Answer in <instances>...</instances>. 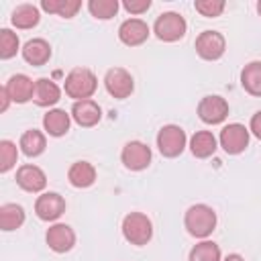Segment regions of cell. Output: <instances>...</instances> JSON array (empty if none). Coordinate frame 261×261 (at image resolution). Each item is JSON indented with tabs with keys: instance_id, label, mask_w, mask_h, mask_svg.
<instances>
[{
	"instance_id": "cell-6",
	"label": "cell",
	"mask_w": 261,
	"mask_h": 261,
	"mask_svg": "<svg viewBox=\"0 0 261 261\" xmlns=\"http://www.w3.org/2000/svg\"><path fill=\"white\" fill-rule=\"evenodd\" d=\"M218 141L228 155H239L249 147V128L241 122H230L222 126Z\"/></svg>"
},
{
	"instance_id": "cell-1",
	"label": "cell",
	"mask_w": 261,
	"mask_h": 261,
	"mask_svg": "<svg viewBox=\"0 0 261 261\" xmlns=\"http://www.w3.org/2000/svg\"><path fill=\"white\" fill-rule=\"evenodd\" d=\"M186 230L196 239H206L216 228V212L208 204H194L184 216Z\"/></svg>"
},
{
	"instance_id": "cell-30",
	"label": "cell",
	"mask_w": 261,
	"mask_h": 261,
	"mask_svg": "<svg viewBox=\"0 0 261 261\" xmlns=\"http://www.w3.org/2000/svg\"><path fill=\"white\" fill-rule=\"evenodd\" d=\"M18 37L10 29H0V59H10L18 51Z\"/></svg>"
},
{
	"instance_id": "cell-5",
	"label": "cell",
	"mask_w": 261,
	"mask_h": 261,
	"mask_svg": "<svg viewBox=\"0 0 261 261\" xmlns=\"http://www.w3.org/2000/svg\"><path fill=\"white\" fill-rule=\"evenodd\" d=\"M186 143H188L186 130L181 126H177V124H165L157 133V149L167 159L179 157L184 153V149H186Z\"/></svg>"
},
{
	"instance_id": "cell-25",
	"label": "cell",
	"mask_w": 261,
	"mask_h": 261,
	"mask_svg": "<svg viewBox=\"0 0 261 261\" xmlns=\"http://www.w3.org/2000/svg\"><path fill=\"white\" fill-rule=\"evenodd\" d=\"M41 20V14H39V8L33 6V4H20L12 10L10 14V22L16 27V29H33L37 27Z\"/></svg>"
},
{
	"instance_id": "cell-12",
	"label": "cell",
	"mask_w": 261,
	"mask_h": 261,
	"mask_svg": "<svg viewBox=\"0 0 261 261\" xmlns=\"http://www.w3.org/2000/svg\"><path fill=\"white\" fill-rule=\"evenodd\" d=\"M35 212L41 220L45 222H51V220H57L63 212H65V200L61 194L57 192H45L37 198L35 202Z\"/></svg>"
},
{
	"instance_id": "cell-15",
	"label": "cell",
	"mask_w": 261,
	"mask_h": 261,
	"mask_svg": "<svg viewBox=\"0 0 261 261\" xmlns=\"http://www.w3.org/2000/svg\"><path fill=\"white\" fill-rule=\"evenodd\" d=\"M4 88H6L8 96H10V100L16 102V104H24V102L35 98V82L24 73H14L6 82Z\"/></svg>"
},
{
	"instance_id": "cell-9",
	"label": "cell",
	"mask_w": 261,
	"mask_h": 261,
	"mask_svg": "<svg viewBox=\"0 0 261 261\" xmlns=\"http://www.w3.org/2000/svg\"><path fill=\"white\" fill-rule=\"evenodd\" d=\"M151 149L141 141H128L120 151V161L130 171H143L151 163Z\"/></svg>"
},
{
	"instance_id": "cell-34",
	"label": "cell",
	"mask_w": 261,
	"mask_h": 261,
	"mask_svg": "<svg viewBox=\"0 0 261 261\" xmlns=\"http://www.w3.org/2000/svg\"><path fill=\"white\" fill-rule=\"evenodd\" d=\"M0 112H6V108H8V104L12 102L10 100V96H8V92H6V88H0Z\"/></svg>"
},
{
	"instance_id": "cell-33",
	"label": "cell",
	"mask_w": 261,
	"mask_h": 261,
	"mask_svg": "<svg viewBox=\"0 0 261 261\" xmlns=\"http://www.w3.org/2000/svg\"><path fill=\"white\" fill-rule=\"evenodd\" d=\"M249 133H253L259 141H261V110H257L253 116H251V122H249Z\"/></svg>"
},
{
	"instance_id": "cell-7",
	"label": "cell",
	"mask_w": 261,
	"mask_h": 261,
	"mask_svg": "<svg viewBox=\"0 0 261 261\" xmlns=\"http://www.w3.org/2000/svg\"><path fill=\"white\" fill-rule=\"evenodd\" d=\"M226 51V39L218 31H202L196 39V53L206 61H216Z\"/></svg>"
},
{
	"instance_id": "cell-35",
	"label": "cell",
	"mask_w": 261,
	"mask_h": 261,
	"mask_svg": "<svg viewBox=\"0 0 261 261\" xmlns=\"http://www.w3.org/2000/svg\"><path fill=\"white\" fill-rule=\"evenodd\" d=\"M224 261H245V259H243L239 253H230V255H226V259H224Z\"/></svg>"
},
{
	"instance_id": "cell-24",
	"label": "cell",
	"mask_w": 261,
	"mask_h": 261,
	"mask_svg": "<svg viewBox=\"0 0 261 261\" xmlns=\"http://www.w3.org/2000/svg\"><path fill=\"white\" fill-rule=\"evenodd\" d=\"M241 86L251 96H261V61H251L241 69Z\"/></svg>"
},
{
	"instance_id": "cell-11",
	"label": "cell",
	"mask_w": 261,
	"mask_h": 261,
	"mask_svg": "<svg viewBox=\"0 0 261 261\" xmlns=\"http://www.w3.org/2000/svg\"><path fill=\"white\" fill-rule=\"evenodd\" d=\"M45 241H47V245H49L51 251H55V253H67L75 245V232H73V228L69 224L57 222V224H53V226L47 228Z\"/></svg>"
},
{
	"instance_id": "cell-20",
	"label": "cell",
	"mask_w": 261,
	"mask_h": 261,
	"mask_svg": "<svg viewBox=\"0 0 261 261\" xmlns=\"http://www.w3.org/2000/svg\"><path fill=\"white\" fill-rule=\"evenodd\" d=\"M216 137L210 130H196L190 139V151L198 159H206L216 151Z\"/></svg>"
},
{
	"instance_id": "cell-8",
	"label": "cell",
	"mask_w": 261,
	"mask_h": 261,
	"mask_svg": "<svg viewBox=\"0 0 261 261\" xmlns=\"http://www.w3.org/2000/svg\"><path fill=\"white\" fill-rule=\"evenodd\" d=\"M104 86H106V92L112 98H118V100L128 98L133 94V90H135L133 75L124 67H112V69H108L106 75H104Z\"/></svg>"
},
{
	"instance_id": "cell-4",
	"label": "cell",
	"mask_w": 261,
	"mask_h": 261,
	"mask_svg": "<svg viewBox=\"0 0 261 261\" xmlns=\"http://www.w3.org/2000/svg\"><path fill=\"white\" fill-rule=\"evenodd\" d=\"M188 31V22L179 12H163L157 16L153 24V33L157 35L159 41L165 43H175L179 41Z\"/></svg>"
},
{
	"instance_id": "cell-32",
	"label": "cell",
	"mask_w": 261,
	"mask_h": 261,
	"mask_svg": "<svg viewBox=\"0 0 261 261\" xmlns=\"http://www.w3.org/2000/svg\"><path fill=\"white\" fill-rule=\"evenodd\" d=\"M122 8L130 14H143L151 8V0H124Z\"/></svg>"
},
{
	"instance_id": "cell-17",
	"label": "cell",
	"mask_w": 261,
	"mask_h": 261,
	"mask_svg": "<svg viewBox=\"0 0 261 261\" xmlns=\"http://www.w3.org/2000/svg\"><path fill=\"white\" fill-rule=\"evenodd\" d=\"M20 51H22V59L29 65H35V67L45 65L51 59V45L45 39H31V41H27Z\"/></svg>"
},
{
	"instance_id": "cell-3",
	"label": "cell",
	"mask_w": 261,
	"mask_h": 261,
	"mask_svg": "<svg viewBox=\"0 0 261 261\" xmlns=\"http://www.w3.org/2000/svg\"><path fill=\"white\" fill-rule=\"evenodd\" d=\"M122 237L137 247H143L153 237V224L151 218L143 212H130L122 218Z\"/></svg>"
},
{
	"instance_id": "cell-31",
	"label": "cell",
	"mask_w": 261,
	"mask_h": 261,
	"mask_svg": "<svg viewBox=\"0 0 261 261\" xmlns=\"http://www.w3.org/2000/svg\"><path fill=\"white\" fill-rule=\"evenodd\" d=\"M224 6H226L224 0H196V2H194V8H196L202 16H208V18L220 16L222 10H224Z\"/></svg>"
},
{
	"instance_id": "cell-26",
	"label": "cell",
	"mask_w": 261,
	"mask_h": 261,
	"mask_svg": "<svg viewBox=\"0 0 261 261\" xmlns=\"http://www.w3.org/2000/svg\"><path fill=\"white\" fill-rule=\"evenodd\" d=\"M41 8L49 14H57L61 18H71L82 8V2L80 0H43Z\"/></svg>"
},
{
	"instance_id": "cell-18",
	"label": "cell",
	"mask_w": 261,
	"mask_h": 261,
	"mask_svg": "<svg viewBox=\"0 0 261 261\" xmlns=\"http://www.w3.org/2000/svg\"><path fill=\"white\" fill-rule=\"evenodd\" d=\"M59 98H61V90H59V86L53 80L39 77L35 82V98L33 100H35L37 106H43V108L53 106V104L59 102Z\"/></svg>"
},
{
	"instance_id": "cell-27",
	"label": "cell",
	"mask_w": 261,
	"mask_h": 261,
	"mask_svg": "<svg viewBox=\"0 0 261 261\" xmlns=\"http://www.w3.org/2000/svg\"><path fill=\"white\" fill-rule=\"evenodd\" d=\"M222 255H220V247L214 243V241H202L198 245L192 247L190 251V261H220Z\"/></svg>"
},
{
	"instance_id": "cell-13",
	"label": "cell",
	"mask_w": 261,
	"mask_h": 261,
	"mask_svg": "<svg viewBox=\"0 0 261 261\" xmlns=\"http://www.w3.org/2000/svg\"><path fill=\"white\" fill-rule=\"evenodd\" d=\"M16 184L20 190L24 192H31V194H37V192H43L45 186H47V175L41 167L37 165H20L16 169Z\"/></svg>"
},
{
	"instance_id": "cell-23",
	"label": "cell",
	"mask_w": 261,
	"mask_h": 261,
	"mask_svg": "<svg viewBox=\"0 0 261 261\" xmlns=\"http://www.w3.org/2000/svg\"><path fill=\"white\" fill-rule=\"evenodd\" d=\"M24 222V208L20 204H2L0 206V228L10 232L20 228Z\"/></svg>"
},
{
	"instance_id": "cell-14",
	"label": "cell",
	"mask_w": 261,
	"mask_h": 261,
	"mask_svg": "<svg viewBox=\"0 0 261 261\" xmlns=\"http://www.w3.org/2000/svg\"><path fill=\"white\" fill-rule=\"evenodd\" d=\"M118 39L128 47H137L149 39V24L143 18H126L118 27Z\"/></svg>"
},
{
	"instance_id": "cell-10",
	"label": "cell",
	"mask_w": 261,
	"mask_h": 261,
	"mask_svg": "<svg viewBox=\"0 0 261 261\" xmlns=\"http://www.w3.org/2000/svg\"><path fill=\"white\" fill-rule=\"evenodd\" d=\"M198 116L206 124H220L228 116V102L222 96H204L198 104Z\"/></svg>"
},
{
	"instance_id": "cell-22",
	"label": "cell",
	"mask_w": 261,
	"mask_h": 261,
	"mask_svg": "<svg viewBox=\"0 0 261 261\" xmlns=\"http://www.w3.org/2000/svg\"><path fill=\"white\" fill-rule=\"evenodd\" d=\"M18 147L20 151L27 155V157H39L45 147H47V141H45V135L37 128H29L22 133L20 141H18Z\"/></svg>"
},
{
	"instance_id": "cell-19",
	"label": "cell",
	"mask_w": 261,
	"mask_h": 261,
	"mask_svg": "<svg viewBox=\"0 0 261 261\" xmlns=\"http://www.w3.org/2000/svg\"><path fill=\"white\" fill-rule=\"evenodd\" d=\"M71 124V114H67L61 108H53L43 116V128L51 137H63L69 130Z\"/></svg>"
},
{
	"instance_id": "cell-16",
	"label": "cell",
	"mask_w": 261,
	"mask_h": 261,
	"mask_svg": "<svg viewBox=\"0 0 261 261\" xmlns=\"http://www.w3.org/2000/svg\"><path fill=\"white\" fill-rule=\"evenodd\" d=\"M71 118L80 124V126H94L100 122L102 118V108L98 106V102H94L92 98L88 100H77L71 106Z\"/></svg>"
},
{
	"instance_id": "cell-2",
	"label": "cell",
	"mask_w": 261,
	"mask_h": 261,
	"mask_svg": "<svg viewBox=\"0 0 261 261\" xmlns=\"http://www.w3.org/2000/svg\"><path fill=\"white\" fill-rule=\"evenodd\" d=\"M65 94L69 98H73L75 102L77 100H88L94 96L96 88H98V80L94 75L92 69L88 67H73L67 75H65Z\"/></svg>"
},
{
	"instance_id": "cell-29",
	"label": "cell",
	"mask_w": 261,
	"mask_h": 261,
	"mask_svg": "<svg viewBox=\"0 0 261 261\" xmlns=\"http://www.w3.org/2000/svg\"><path fill=\"white\" fill-rule=\"evenodd\" d=\"M16 159H18V149L12 141L4 139L0 141V171L6 173L10 171L14 165H16Z\"/></svg>"
},
{
	"instance_id": "cell-28",
	"label": "cell",
	"mask_w": 261,
	"mask_h": 261,
	"mask_svg": "<svg viewBox=\"0 0 261 261\" xmlns=\"http://www.w3.org/2000/svg\"><path fill=\"white\" fill-rule=\"evenodd\" d=\"M118 0H90L88 2V10L94 18L100 20H108L118 12Z\"/></svg>"
},
{
	"instance_id": "cell-36",
	"label": "cell",
	"mask_w": 261,
	"mask_h": 261,
	"mask_svg": "<svg viewBox=\"0 0 261 261\" xmlns=\"http://www.w3.org/2000/svg\"><path fill=\"white\" fill-rule=\"evenodd\" d=\"M257 12H259V16H261V0L257 2Z\"/></svg>"
},
{
	"instance_id": "cell-21",
	"label": "cell",
	"mask_w": 261,
	"mask_h": 261,
	"mask_svg": "<svg viewBox=\"0 0 261 261\" xmlns=\"http://www.w3.org/2000/svg\"><path fill=\"white\" fill-rule=\"evenodd\" d=\"M67 179L73 188H90L96 181V167L90 161H75L67 171Z\"/></svg>"
}]
</instances>
